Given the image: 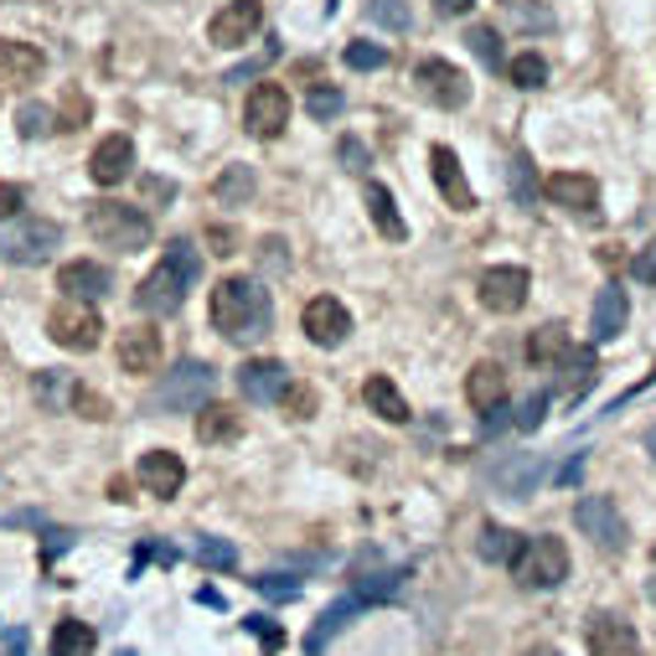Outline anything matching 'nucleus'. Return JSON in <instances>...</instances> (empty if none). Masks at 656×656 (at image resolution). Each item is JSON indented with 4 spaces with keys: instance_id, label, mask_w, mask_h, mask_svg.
Instances as JSON below:
<instances>
[{
    "instance_id": "nucleus-1",
    "label": "nucleus",
    "mask_w": 656,
    "mask_h": 656,
    "mask_svg": "<svg viewBox=\"0 0 656 656\" xmlns=\"http://www.w3.org/2000/svg\"><path fill=\"white\" fill-rule=\"evenodd\" d=\"M197 280H203V249L186 243V238H171L166 253H161V264L140 280L135 305L145 310V316H176Z\"/></svg>"
},
{
    "instance_id": "nucleus-2",
    "label": "nucleus",
    "mask_w": 656,
    "mask_h": 656,
    "mask_svg": "<svg viewBox=\"0 0 656 656\" xmlns=\"http://www.w3.org/2000/svg\"><path fill=\"white\" fill-rule=\"evenodd\" d=\"M212 326H218L228 341H259L270 337V320H274V305H270V289L249 280V274H228L218 289H212Z\"/></svg>"
},
{
    "instance_id": "nucleus-3",
    "label": "nucleus",
    "mask_w": 656,
    "mask_h": 656,
    "mask_svg": "<svg viewBox=\"0 0 656 656\" xmlns=\"http://www.w3.org/2000/svg\"><path fill=\"white\" fill-rule=\"evenodd\" d=\"M88 233H94V243H103L114 253H140L151 249L155 222L130 203H94L88 207Z\"/></svg>"
},
{
    "instance_id": "nucleus-4",
    "label": "nucleus",
    "mask_w": 656,
    "mask_h": 656,
    "mask_svg": "<svg viewBox=\"0 0 656 656\" xmlns=\"http://www.w3.org/2000/svg\"><path fill=\"white\" fill-rule=\"evenodd\" d=\"M512 573H517L522 589H558L569 579V548H564V538H554V533H538V538L522 543Z\"/></svg>"
},
{
    "instance_id": "nucleus-5",
    "label": "nucleus",
    "mask_w": 656,
    "mask_h": 656,
    "mask_svg": "<svg viewBox=\"0 0 656 656\" xmlns=\"http://www.w3.org/2000/svg\"><path fill=\"white\" fill-rule=\"evenodd\" d=\"M212 387H218V372L207 368V362H182L176 372H166V383L155 387V408H166V414H197V408L212 398Z\"/></svg>"
},
{
    "instance_id": "nucleus-6",
    "label": "nucleus",
    "mask_w": 656,
    "mask_h": 656,
    "mask_svg": "<svg viewBox=\"0 0 656 656\" xmlns=\"http://www.w3.org/2000/svg\"><path fill=\"white\" fill-rule=\"evenodd\" d=\"M57 249H63V228H57L52 218H21L17 228L6 233V243H0L6 264H21V270H36V264H47Z\"/></svg>"
},
{
    "instance_id": "nucleus-7",
    "label": "nucleus",
    "mask_w": 656,
    "mask_h": 656,
    "mask_svg": "<svg viewBox=\"0 0 656 656\" xmlns=\"http://www.w3.org/2000/svg\"><path fill=\"white\" fill-rule=\"evenodd\" d=\"M47 337L57 341V347H68V352H94L103 341V320L88 300H63V305H52Z\"/></svg>"
},
{
    "instance_id": "nucleus-8",
    "label": "nucleus",
    "mask_w": 656,
    "mask_h": 656,
    "mask_svg": "<svg viewBox=\"0 0 656 656\" xmlns=\"http://www.w3.org/2000/svg\"><path fill=\"white\" fill-rule=\"evenodd\" d=\"M414 84L439 109H466L471 103V78L455 68V63H445V57H424L419 68H414Z\"/></svg>"
},
{
    "instance_id": "nucleus-9",
    "label": "nucleus",
    "mask_w": 656,
    "mask_h": 656,
    "mask_svg": "<svg viewBox=\"0 0 656 656\" xmlns=\"http://www.w3.org/2000/svg\"><path fill=\"white\" fill-rule=\"evenodd\" d=\"M289 124V94L280 84H253L243 103V130L259 140H280Z\"/></svg>"
},
{
    "instance_id": "nucleus-10",
    "label": "nucleus",
    "mask_w": 656,
    "mask_h": 656,
    "mask_svg": "<svg viewBox=\"0 0 656 656\" xmlns=\"http://www.w3.org/2000/svg\"><path fill=\"white\" fill-rule=\"evenodd\" d=\"M573 522H579V533H584L594 548H605V554L625 548V517L610 496H584V502H573Z\"/></svg>"
},
{
    "instance_id": "nucleus-11",
    "label": "nucleus",
    "mask_w": 656,
    "mask_h": 656,
    "mask_svg": "<svg viewBox=\"0 0 656 656\" xmlns=\"http://www.w3.org/2000/svg\"><path fill=\"white\" fill-rule=\"evenodd\" d=\"M527 289H533V274L517 270V264H496V270L481 274V305L491 316H517L527 305Z\"/></svg>"
},
{
    "instance_id": "nucleus-12",
    "label": "nucleus",
    "mask_w": 656,
    "mask_h": 656,
    "mask_svg": "<svg viewBox=\"0 0 656 656\" xmlns=\"http://www.w3.org/2000/svg\"><path fill=\"white\" fill-rule=\"evenodd\" d=\"M543 197L554 207H564V212H573V218H600V186L584 171H554L543 182Z\"/></svg>"
},
{
    "instance_id": "nucleus-13",
    "label": "nucleus",
    "mask_w": 656,
    "mask_h": 656,
    "mask_svg": "<svg viewBox=\"0 0 656 656\" xmlns=\"http://www.w3.org/2000/svg\"><path fill=\"white\" fill-rule=\"evenodd\" d=\"M259 26H264V6L259 0H228L218 17L207 21V42L212 47H243Z\"/></svg>"
},
{
    "instance_id": "nucleus-14",
    "label": "nucleus",
    "mask_w": 656,
    "mask_h": 656,
    "mask_svg": "<svg viewBox=\"0 0 656 656\" xmlns=\"http://www.w3.org/2000/svg\"><path fill=\"white\" fill-rule=\"evenodd\" d=\"M584 646H589V656H641V636L615 610H594V615H589Z\"/></svg>"
},
{
    "instance_id": "nucleus-15",
    "label": "nucleus",
    "mask_w": 656,
    "mask_h": 656,
    "mask_svg": "<svg viewBox=\"0 0 656 656\" xmlns=\"http://www.w3.org/2000/svg\"><path fill=\"white\" fill-rule=\"evenodd\" d=\"M305 337L316 341V347H341V341L352 337V316H347V305L331 300V295H316V300L305 305Z\"/></svg>"
},
{
    "instance_id": "nucleus-16",
    "label": "nucleus",
    "mask_w": 656,
    "mask_h": 656,
    "mask_svg": "<svg viewBox=\"0 0 656 656\" xmlns=\"http://www.w3.org/2000/svg\"><path fill=\"white\" fill-rule=\"evenodd\" d=\"M238 387H243L249 404H274V398H285L289 368L285 362H274V357H253V362L238 368Z\"/></svg>"
},
{
    "instance_id": "nucleus-17",
    "label": "nucleus",
    "mask_w": 656,
    "mask_h": 656,
    "mask_svg": "<svg viewBox=\"0 0 656 656\" xmlns=\"http://www.w3.org/2000/svg\"><path fill=\"white\" fill-rule=\"evenodd\" d=\"M130 171H135V140L130 135H103L88 155V176L99 186H119Z\"/></svg>"
},
{
    "instance_id": "nucleus-18",
    "label": "nucleus",
    "mask_w": 656,
    "mask_h": 656,
    "mask_svg": "<svg viewBox=\"0 0 656 656\" xmlns=\"http://www.w3.org/2000/svg\"><path fill=\"white\" fill-rule=\"evenodd\" d=\"M429 171H435L439 197H445L455 212H475V192H471V182H466V171H460V155H455L450 145H435V151H429Z\"/></svg>"
},
{
    "instance_id": "nucleus-19",
    "label": "nucleus",
    "mask_w": 656,
    "mask_h": 656,
    "mask_svg": "<svg viewBox=\"0 0 656 656\" xmlns=\"http://www.w3.org/2000/svg\"><path fill=\"white\" fill-rule=\"evenodd\" d=\"M140 486L151 491V496H161V502H171L176 491L186 486V466H182V455H171V450H145L140 455Z\"/></svg>"
},
{
    "instance_id": "nucleus-20",
    "label": "nucleus",
    "mask_w": 656,
    "mask_h": 656,
    "mask_svg": "<svg viewBox=\"0 0 656 656\" xmlns=\"http://www.w3.org/2000/svg\"><path fill=\"white\" fill-rule=\"evenodd\" d=\"M109 285H114V274L103 270V264H94V259H73V264H63V274H57V289H63V300H103L109 295Z\"/></svg>"
},
{
    "instance_id": "nucleus-21",
    "label": "nucleus",
    "mask_w": 656,
    "mask_h": 656,
    "mask_svg": "<svg viewBox=\"0 0 656 656\" xmlns=\"http://www.w3.org/2000/svg\"><path fill=\"white\" fill-rule=\"evenodd\" d=\"M47 73V57H42V47H32V42H17V36H0V84H36Z\"/></svg>"
},
{
    "instance_id": "nucleus-22",
    "label": "nucleus",
    "mask_w": 656,
    "mask_h": 656,
    "mask_svg": "<svg viewBox=\"0 0 656 656\" xmlns=\"http://www.w3.org/2000/svg\"><path fill=\"white\" fill-rule=\"evenodd\" d=\"M161 331H151V326H130L124 337H119V368L135 372V378H145V372L161 368Z\"/></svg>"
},
{
    "instance_id": "nucleus-23",
    "label": "nucleus",
    "mask_w": 656,
    "mask_h": 656,
    "mask_svg": "<svg viewBox=\"0 0 656 656\" xmlns=\"http://www.w3.org/2000/svg\"><path fill=\"white\" fill-rule=\"evenodd\" d=\"M491 481H496L502 496H533L543 481V455H506L502 466L491 471Z\"/></svg>"
},
{
    "instance_id": "nucleus-24",
    "label": "nucleus",
    "mask_w": 656,
    "mask_h": 656,
    "mask_svg": "<svg viewBox=\"0 0 656 656\" xmlns=\"http://www.w3.org/2000/svg\"><path fill=\"white\" fill-rule=\"evenodd\" d=\"M502 398H506L502 362H475L471 378H466V404H471L475 414H491V408H502Z\"/></svg>"
},
{
    "instance_id": "nucleus-25",
    "label": "nucleus",
    "mask_w": 656,
    "mask_h": 656,
    "mask_svg": "<svg viewBox=\"0 0 656 656\" xmlns=\"http://www.w3.org/2000/svg\"><path fill=\"white\" fill-rule=\"evenodd\" d=\"M573 352V341H569V326L564 320H548V326H538L533 337H527V362L533 368H564Z\"/></svg>"
},
{
    "instance_id": "nucleus-26",
    "label": "nucleus",
    "mask_w": 656,
    "mask_h": 656,
    "mask_svg": "<svg viewBox=\"0 0 656 656\" xmlns=\"http://www.w3.org/2000/svg\"><path fill=\"white\" fill-rule=\"evenodd\" d=\"M362 605H368V600H362V594L352 589V594H341L337 605H326V610H320V621L310 625V636H305V652L316 656L320 646H326V636H337V631H347V625H352V615H357Z\"/></svg>"
},
{
    "instance_id": "nucleus-27",
    "label": "nucleus",
    "mask_w": 656,
    "mask_h": 656,
    "mask_svg": "<svg viewBox=\"0 0 656 656\" xmlns=\"http://www.w3.org/2000/svg\"><path fill=\"white\" fill-rule=\"evenodd\" d=\"M362 398H368V408L383 424H408V419H414V414H408V404H404V393H398V383H393V378H383V372H372V378H368Z\"/></svg>"
},
{
    "instance_id": "nucleus-28",
    "label": "nucleus",
    "mask_w": 656,
    "mask_h": 656,
    "mask_svg": "<svg viewBox=\"0 0 656 656\" xmlns=\"http://www.w3.org/2000/svg\"><path fill=\"white\" fill-rule=\"evenodd\" d=\"M625 316H631V300H625L621 285H605L600 300H594V341H615L625 331Z\"/></svg>"
},
{
    "instance_id": "nucleus-29",
    "label": "nucleus",
    "mask_w": 656,
    "mask_h": 656,
    "mask_svg": "<svg viewBox=\"0 0 656 656\" xmlns=\"http://www.w3.org/2000/svg\"><path fill=\"white\" fill-rule=\"evenodd\" d=\"M243 435V419H238V408L228 404H203L197 408V439L203 445H228V439Z\"/></svg>"
},
{
    "instance_id": "nucleus-30",
    "label": "nucleus",
    "mask_w": 656,
    "mask_h": 656,
    "mask_svg": "<svg viewBox=\"0 0 656 656\" xmlns=\"http://www.w3.org/2000/svg\"><path fill=\"white\" fill-rule=\"evenodd\" d=\"M368 212H372V228H378L387 243H404V238H408V222L398 218V203H393V192H387V186H378V182L368 186Z\"/></svg>"
},
{
    "instance_id": "nucleus-31",
    "label": "nucleus",
    "mask_w": 656,
    "mask_h": 656,
    "mask_svg": "<svg viewBox=\"0 0 656 656\" xmlns=\"http://www.w3.org/2000/svg\"><path fill=\"white\" fill-rule=\"evenodd\" d=\"M522 543H527L522 533L486 522V527H481V543H475V554L486 558V564H506V569H512V564H517V554H522Z\"/></svg>"
},
{
    "instance_id": "nucleus-32",
    "label": "nucleus",
    "mask_w": 656,
    "mask_h": 656,
    "mask_svg": "<svg viewBox=\"0 0 656 656\" xmlns=\"http://www.w3.org/2000/svg\"><path fill=\"white\" fill-rule=\"evenodd\" d=\"M99 652V631L88 621H57L52 631V656H94Z\"/></svg>"
},
{
    "instance_id": "nucleus-33",
    "label": "nucleus",
    "mask_w": 656,
    "mask_h": 656,
    "mask_svg": "<svg viewBox=\"0 0 656 656\" xmlns=\"http://www.w3.org/2000/svg\"><path fill=\"white\" fill-rule=\"evenodd\" d=\"M73 387H78V378H68V372H36V398L52 414H68L73 408Z\"/></svg>"
},
{
    "instance_id": "nucleus-34",
    "label": "nucleus",
    "mask_w": 656,
    "mask_h": 656,
    "mask_svg": "<svg viewBox=\"0 0 656 656\" xmlns=\"http://www.w3.org/2000/svg\"><path fill=\"white\" fill-rule=\"evenodd\" d=\"M569 398H584L589 387L600 383V357H594V347H579V352H569Z\"/></svg>"
},
{
    "instance_id": "nucleus-35",
    "label": "nucleus",
    "mask_w": 656,
    "mask_h": 656,
    "mask_svg": "<svg viewBox=\"0 0 656 656\" xmlns=\"http://www.w3.org/2000/svg\"><path fill=\"white\" fill-rule=\"evenodd\" d=\"M212 197H218L222 207H243L253 197V171L249 166H228L218 182H212Z\"/></svg>"
},
{
    "instance_id": "nucleus-36",
    "label": "nucleus",
    "mask_w": 656,
    "mask_h": 656,
    "mask_svg": "<svg viewBox=\"0 0 656 656\" xmlns=\"http://www.w3.org/2000/svg\"><path fill=\"white\" fill-rule=\"evenodd\" d=\"M506 78L517 88H543L548 84V63H543L538 52H517V57L506 63Z\"/></svg>"
},
{
    "instance_id": "nucleus-37",
    "label": "nucleus",
    "mask_w": 656,
    "mask_h": 656,
    "mask_svg": "<svg viewBox=\"0 0 656 656\" xmlns=\"http://www.w3.org/2000/svg\"><path fill=\"white\" fill-rule=\"evenodd\" d=\"M52 130V109L47 103H21L17 109V135L21 140H42Z\"/></svg>"
},
{
    "instance_id": "nucleus-38",
    "label": "nucleus",
    "mask_w": 656,
    "mask_h": 656,
    "mask_svg": "<svg viewBox=\"0 0 656 656\" xmlns=\"http://www.w3.org/2000/svg\"><path fill=\"white\" fill-rule=\"evenodd\" d=\"M68 414L99 424V419H109V398H103V393H94L88 383H78V387H73V408H68Z\"/></svg>"
},
{
    "instance_id": "nucleus-39",
    "label": "nucleus",
    "mask_w": 656,
    "mask_h": 656,
    "mask_svg": "<svg viewBox=\"0 0 656 656\" xmlns=\"http://www.w3.org/2000/svg\"><path fill=\"white\" fill-rule=\"evenodd\" d=\"M471 52L486 63V68H502V36H496V26H471Z\"/></svg>"
},
{
    "instance_id": "nucleus-40",
    "label": "nucleus",
    "mask_w": 656,
    "mask_h": 656,
    "mask_svg": "<svg viewBox=\"0 0 656 656\" xmlns=\"http://www.w3.org/2000/svg\"><path fill=\"white\" fill-rule=\"evenodd\" d=\"M305 109H310V119H320V124H326V119H337L341 109H347V99H341V88H310V99H305Z\"/></svg>"
},
{
    "instance_id": "nucleus-41",
    "label": "nucleus",
    "mask_w": 656,
    "mask_h": 656,
    "mask_svg": "<svg viewBox=\"0 0 656 656\" xmlns=\"http://www.w3.org/2000/svg\"><path fill=\"white\" fill-rule=\"evenodd\" d=\"M368 17L378 21V26H387V32H404L408 21H414L404 0H368Z\"/></svg>"
},
{
    "instance_id": "nucleus-42",
    "label": "nucleus",
    "mask_w": 656,
    "mask_h": 656,
    "mask_svg": "<svg viewBox=\"0 0 656 656\" xmlns=\"http://www.w3.org/2000/svg\"><path fill=\"white\" fill-rule=\"evenodd\" d=\"M197 558H203L207 569H238V548L228 538H203L197 543Z\"/></svg>"
},
{
    "instance_id": "nucleus-43",
    "label": "nucleus",
    "mask_w": 656,
    "mask_h": 656,
    "mask_svg": "<svg viewBox=\"0 0 656 656\" xmlns=\"http://www.w3.org/2000/svg\"><path fill=\"white\" fill-rule=\"evenodd\" d=\"M408 579V569H393V573H378V579H357V594L362 600H387V594H398Z\"/></svg>"
},
{
    "instance_id": "nucleus-44",
    "label": "nucleus",
    "mask_w": 656,
    "mask_h": 656,
    "mask_svg": "<svg viewBox=\"0 0 656 656\" xmlns=\"http://www.w3.org/2000/svg\"><path fill=\"white\" fill-rule=\"evenodd\" d=\"M347 68H357V73L387 68V47H372V42H352V47H347Z\"/></svg>"
},
{
    "instance_id": "nucleus-45",
    "label": "nucleus",
    "mask_w": 656,
    "mask_h": 656,
    "mask_svg": "<svg viewBox=\"0 0 656 656\" xmlns=\"http://www.w3.org/2000/svg\"><path fill=\"white\" fill-rule=\"evenodd\" d=\"M543 414H548V393H533V398H522L517 404V419L512 424H517L522 435H533V429L543 424Z\"/></svg>"
},
{
    "instance_id": "nucleus-46",
    "label": "nucleus",
    "mask_w": 656,
    "mask_h": 656,
    "mask_svg": "<svg viewBox=\"0 0 656 656\" xmlns=\"http://www.w3.org/2000/svg\"><path fill=\"white\" fill-rule=\"evenodd\" d=\"M253 589H259V594H270V600H295V594H300V579H285V573H259Z\"/></svg>"
},
{
    "instance_id": "nucleus-47",
    "label": "nucleus",
    "mask_w": 656,
    "mask_h": 656,
    "mask_svg": "<svg viewBox=\"0 0 656 656\" xmlns=\"http://www.w3.org/2000/svg\"><path fill=\"white\" fill-rule=\"evenodd\" d=\"M243 625H249L253 636H259V646H264V652H280V646H285V631H280L270 615H249Z\"/></svg>"
},
{
    "instance_id": "nucleus-48",
    "label": "nucleus",
    "mask_w": 656,
    "mask_h": 656,
    "mask_svg": "<svg viewBox=\"0 0 656 656\" xmlns=\"http://www.w3.org/2000/svg\"><path fill=\"white\" fill-rule=\"evenodd\" d=\"M280 404L289 408V419H310V414H316V393H310V387H295V383H289Z\"/></svg>"
},
{
    "instance_id": "nucleus-49",
    "label": "nucleus",
    "mask_w": 656,
    "mask_h": 656,
    "mask_svg": "<svg viewBox=\"0 0 656 656\" xmlns=\"http://www.w3.org/2000/svg\"><path fill=\"white\" fill-rule=\"evenodd\" d=\"M341 166L352 171V176H362V171L372 166V161H368V145H362V140H352V135H347V140H341Z\"/></svg>"
},
{
    "instance_id": "nucleus-50",
    "label": "nucleus",
    "mask_w": 656,
    "mask_h": 656,
    "mask_svg": "<svg viewBox=\"0 0 656 656\" xmlns=\"http://www.w3.org/2000/svg\"><path fill=\"white\" fill-rule=\"evenodd\" d=\"M21 207H26V192L17 182H0V222H11Z\"/></svg>"
},
{
    "instance_id": "nucleus-51",
    "label": "nucleus",
    "mask_w": 656,
    "mask_h": 656,
    "mask_svg": "<svg viewBox=\"0 0 656 656\" xmlns=\"http://www.w3.org/2000/svg\"><path fill=\"white\" fill-rule=\"evenodd\" d=\"M57 119H63V130H84L88 124V99L84 94H68V103H63V114Z\"/></svg>"
},
{
    "instance_id": "nucleus-52",
    "label": "nucleus",
    "mask_w": 656,
    "mask_h": 656,
    "mask_svg": "<svg viewBox=\"0 0 656 656\" xmlns=\"http://www.w3.org/2000/svg\"><path fill=\"white\" fill-rule=\"evenodd\" d=\"M512 17H517L527 32H533V26H538V32H548V26H554V11H548V6H517Z\"/></svg>"
},
{
    "instance_id": "nucleus-53",
    "label": "nucleus",
    "mask_w": 656,
    "mask_h": 656,
    "mask_svg": "<svg viewBox=\"0 0 656 656\" xmlns=\"http://www.w3.org/2000/svg\"><path fill=\"white\" fill-rule=\"evenodd\" d=\"M207 249L228 259V253H238V233L233 228H207Z\"/></svg>"
},
{
    "instance_id": "nucleus-54",
    "label": "nucleus",
    "mask_w": 656,
    "mask_h": 656,
    "mask_svg": "<svg viewBox=\"0 0 656 656\" xmlns=\"http://www.w3.org/2000/svg\"><path fill=\"white\" fill-rule=\"evenodd\" d=\"M631 270H636L641 285H656V243H646V249L636 253V264H631Z\"/></svg>"
},
{
    "instance_id": "nucleus-55",
    "label": "nucleus",
    "mask_w": 656,
    "mask_h": 656,
    "mask_svg": "<svg viewBox=\"0 0 656 656\" xmlns=\"http://www.w3.org/2000/svg\"><path fill=\"white\" fill-rule=\"evenodd\" d=\"M512 186H517L522 203H533V176H527V155H517V161H512Z\"/></svg>"
},
{
    "instance_id": "nucleus-56",
    "label": "nucleus",
    "mask_w": 656,
    "mask_h": 656,
    "mask_svg": "<svg viewBox=\"0 0 656 656\" xmlns=\"http://www.w3.org/2000/svg\"><path fill=\"white\" fill-rule=\"evenodd\" d=\"M471 6H475V0H435V17H445V21H450V17H466Z\"/></svg>"
},
{
    "instance_id": "nucleus-57",
    "label": "nucleus",
    "mask_w": 656,
    "mask_h": 656,
    "mask_svg": "<svg viewBox=\"0 0 656 656\" xmlns=\"http://www.w3.org/2000/svg\"><path fill=\"white\" fill-rule=\"evenodd\" d=\"M579 475H584V455H573L569 466H564V471H558V486H573V481H579Z\"/></svg>"
},
{
    "instance_id": "nucleus-58",
    "label": "nucleus",
    "mask_w": 656,
    "mask_h": 656,
    "mask_svg": "<svg viewBox=\"0 0 656 656\" xmlns=\"http://www.w3.org/2000/svg\"><path fill=\"white\" fill-rule=\"evenodd\" d=\"M6 652H11V656H26V631H11V636H6Z\"/></svg>"
},
{
    "instance_id": "nucleus-59",
    "label": "nucleus",
    "mask_w": 656,
    "mask_h": 656,
    "mask_svg": "<svg viewBox=\"0 0 656 656\" xmlns=\"http://www.w3.org/2000/svg\"><path fill=\"white\" fill-rule=\"evenodd\" d=\"M522 656H564V652H554V646H527Z\"/></svg>"
},
{
    "instance_id": "nucleus-60",
    "label": "nucleus",
    "mask_w": 656,
    "mask_h": 656,
    "mask_svg": "<svg viewBox=\"0 0 656 656\" xmlns=\"http://www.w3.org/2000/svg\"><path fill=\"white\" fill-rule=\"evenodd\" d=\"M646 450H652V460H656V424L646 429Z\"/></svg>"
}]
</instances>
